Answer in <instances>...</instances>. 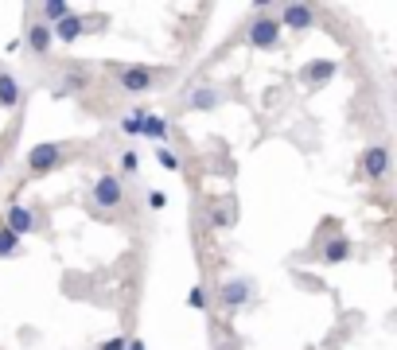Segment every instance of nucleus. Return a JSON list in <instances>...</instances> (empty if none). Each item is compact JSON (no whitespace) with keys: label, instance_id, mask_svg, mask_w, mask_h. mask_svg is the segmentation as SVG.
Returning a JSON list of instances; mask_svg holds the SVG:
<instances>
[{"label":"nucleus","instance_id":"9b49d317","mask_svg":"<svg viewBox=\"0 0 397 350\" xmlns=\"http://www.w3.org/2000/svg\"><path fill=\"white\" fill-rule=\"evenodd\" d=\"M51 36L59 39V43H78V39L86 36V20H82L78 12H70L66 20H59V23L51 28Z\"/></svg>","mask_w":397,"mask_h":350},{"label":"nucleus","instance_id":"0eeeda50","mask_svg":"<svg viewBox=\"0 0 397 350\" xmlns=\"http://www.w3.org/2000/svg\"><path fill=\"white\" fill-rule=\"evenodd\" d=\"M4 230H12L16 238H28V233H36L39 230V222H36V211H31V206H23V203H12L4 211Z\"/></svg>","mask_w":397,"mask_h":350},{"label":"nucleus","instance_id":"2eb2a0df","mask_svg":"<svg viewBox=\"0 0 397 350\" xmlns=\"http://www.w3.org/2000/svg\"><path fill=\"white\" fill-rule=\"evenodd\" d=\"M214 105H218V94H214L211 86H195L191 97H187V110H198V113L214 110Z\"/></svg>","mask_w":397,"mask_h":350},{"label":"nucleus","instance_id":"1a4fd4ad","mask_svg":"<svg viewBox=\"0 0 397 350\" xmlns=\"http://www.w3.org/2000/svg\"><path fill=\"white\" fill-rule=\"evenodd\" d=\"M335 74H339V63H335V58H316V63H308V66L300 70V82H304L308 90H324L327 82L335 78Z\"/></svg>","mask_w":397,"mask_h":350},{"label":"nucleus","instance_id":"6ab92c4d","mask_svg":"<svg viewBox=\"0 0 397 350\" xmlns=\"http://www.w3.org/2000/svg\"><path fill=\"white\" fill-rule=\"evenodd\" d=\"M140 121H144V110L125 113V121H121V132H125V137H140Z\"/></svg>","mask_w":397,"mask_h":350},{"label":"nucleus","instance_id":"a878e982","mask_svg":"<svg viewBox=\"0 0 397 350\" xmlns=\"http://www.w3.org/2000/svg\"><path fill=\"white\" fill-rule=\"evenodd\" d=\"M125 350H144V339H129V346Z\"/></svg>","mask_w":397,"mask_h":350},{"label":"nucleus","instance_id":"393cba45","mask_svg":"<svg viewBox=\"0 0 397 350\" xmlns=\"http://www.w3.org/2000/svg\"><path fill=\"white\" fill-rule=\"evenodd\" d=\"M129 346V339L125 335H117V339H105V343H97V350H125Z\"/></svg>","mask_w":397,"mask_h":350},{"label":"nucleus","instance_id":"f3484780","mask_svg":"<svg viewBox=\"0 0 397 350\" xmlns=\"http://www.w3.org/2000/svg\"><path fill=\"white\" fill-rule=\"evenodd\" d=\"M39 12H43V23H47V28H55V23L66 20V16L74 12V8L66 4V0H47V4H39Z\"/></svg>","mask_w":397,"mask_h":350},{"label":"nucleus","instance_id":"423d86ee","mask_svg":"<svg viewBox=\"0 0 397 350\" xmlns=\"http://www.w3.org/2000/svg\"><path fill=\"white\" fill-rule=\"evenodd\" d=\"M359 168H362V175H366L370 183H382L386 175H390V148H386V144H370L366 152H362Z\"/></svg>","mask_w":397,"mask_h":350},{"label":"nucleus","instance_id":"aec40b11","mask_svg":"<svg viewBox=\"0 0 397 350\" xmlns=\"http://www.w3.org/2000/svg\"><path fill=\"white\" fill-rule=\"evenodd\" d=\"M156 164H160L164 171H179V156L171 152V148H156Z\"/></svg>","mask_w":397,"mask_h":350},{"label":"nucleus","instance_id":"f03ea898","mask_svg":"<svg viewBox=\"0 0 397 350\" xmlns=\"http://www.w3.org/2000/svg\"><path fill=\"white\" fill-rule=\"evenodd\" d=\"M245 43L253 47V51H277L280 47V23H277V16H253L250 20V28H245Z\"/></svg>","mask_w":397,"mask_h":350},{"label":"nucleus","instance_id":"20e7f679","mask_svg":"<svg viewBox=\"0 0 397 350\" xmlns=\"http://www.w3.org/2000/svg\"><path fill=\"white\" fill-rule=\"evenodd\" d=\"M218 299H222V307H226V312H242V307L253 299V285L245 277H230V280H222Z\"/></svg>","mask_w":397,"mask_h":350},{"label":"nucleus","instance_id":"7ed1b4c3","mask_svg":"<svg viewBox=\"0 0 397 350\" xmlns=\"http://www.w3.org/2000/svg\"><path fill=\"white\" fill-rule=\"evenodd\" d=\"M113 74H117V86L125 90V94H148V90L156 86L152 66H113Z\"/></svg>","mask_w":397,"mask_h":350},{"label":"nucleus","instance_id":"5701e85b","mask_svg":"<svg viewBox=\"0 0 397 350\" xmlns=\"http://www.w3.org/2000/svg\"><path fill=\"white\" fill-rule=\"evenodd\" d=\"M148 206H152V211H164V206H168V195H164V191H148Z\"/></svg>","mask_w":397,"mask_h":350},{"label":"nucleus","instance_id":"b1692460","mask_svg":"<svg viewBox=\"0 0 397 350\" xmlns=\"http://www.w3.org/2000/svg\"><path fill=\"white\" fill-rule=\"evenodd\" d=\"M137 168H140L137 152H125V156H121V171H125V175H132V171H137Z\"/></svg>","mask_w":397,"mask_h":350},{"label":"nucleus","instance_id":"f8f14e48","mask_svg":"<svg viewBox=\"0 0 397 350\" xmlns=\"http://www.w3.org/2000/svg\"><path fill=\"white\" fill-rule=\"evenodd\" d=\"M140 137L156 140V144L164 148V140H168V121H164V117H156V113H144V121H140Z\"/></svg>","mask_w":397,"mask_h":350},{"label":"nucleus","instance_id":"4be33fe9","mask_svg":"<svg viewBox=\"0 0 397 350\" xmlns=\"http://www.w3.org/2000/svg\"><path fill=\"white\" fill-rule=\"evenodd\" d=\"M187 304H191L195 312H206V292H203V285H195L191 292H187Z\"/></svg>","mask_w":397,"mask_h":350},{"label":"nucleus","instance_id":"ddd939ff","mask_svg":"<svg viewBox=\"0 0 397 350\" xmlns=\"http://www.w3.org/2000/svg\"><path fill=\"white\" fill-rule=\"evenodd\" d=\"M16 105H20V82L0 70V110H16Z\"/></svg>","mask_w":397,"mask_h":350},{"label":"nucleus","instance_id":"4468645a","mask_svg":"<svg viewBox=\"0 0 397 350\" xmlns=\"http://www.w3.org/2000/svg\"><path fill=\"white\" fill-rule=\"evenodd\" d=\"M346 257H351V241H346V238H339V233H335V238L324 241V261L327 265H343Z\"/></svg>","mask_w":397,"mask_h":350},{"label":"nucleus","instance_id":"6e6552de","mask_svg":"<svg viewBox=\"0 0 397 350\" xmlns=\"http://www.w3.org/2000/svg\"><path fill=\"white\" fill-rule=\"evenodd\" d=\"M280 31H308L316 23V8L312 4H280V16H277Z\"/></svg>","mask_w":397,"mask_h":350},{"label":"nucleus","instance_id":"39448f33","mask_svg":"<svg viewBox=\"0 0 397 350\" xmlns=\"http://www.w3.org/2000/svg\"><path fill=\"white\" fill-rule=\"evenodd\" d=\"M63 164V144H51V140H43V144H36L28 152V171L31 175H47L55 171Z\"/></svg>","mask_w":397,"mask_h":350},{"label":"nucleus","instance_id":"dca6fc26","mask_svg":"<svg viewBox=\"0 0 397 350\" xmlns=\"http://www.w3.org/2000/svg\"><path fill=\"white\" fill-rule=\"evenodd\" d=\"M86 86H90L86 70H66V74H63V82H59V90H55V97H66V94H78V90H86Z\"/></svg>","mask_w":397,"mask_h":350},{"label":"nucleus","instance_id":"f257e3e1","mask_svg":"<svg viewBox=\"0 0 397 350\" xmlns=\"http://www.w3.org/2000/svg\"><path fill=\"white\" fill-rule=\"evenodd\" d=\"M90 206L94 211H121L125 206V183H121V175L105 171L94 179V187H90Z\"/></svg>","mask_w":397,"mask_h":350},{"label":"nucleus","instance_id":"a211bd4d","mask_svg":"<svg viewBox=\"0 0 397 350\" xmlns=\"http://www.w3.org/2000/svg\"><path fill=\"white\" fill-rule=\"evenodd\" d=\"M20 249H23V241L16 238L12 230H4V226H0V261H4V257H16Z\"/></svg>","mask_w":397,"mask_h":350},{"label":"nucleus","instance_id":"9d476101","mask_svg":"<svg viewBox=\"0 0 397 350\" xmlns=\"http://www.w3.org/2000/svg\"><path fill=\"white\" fill-rule=\"evenodd\" d=\"M23 43H28V51H31V55H39V58H43L47 51H51L55 36H51V28H47L43 20H31L28 28H23Z\"/></svg>","mask_w":397,"mask_h":350},{"label":"nucleus","instance_id":"412c9836","mask_svg":"<svg viewBox=\"0 0 397 350\" xmlns=\"http://www.w3.org/2000/svg\"><path fill=\"white\" fill-rule=\"evenodd\" d=\"M211 226H234V211H230V206H214L211 211Z\"/></svg>","mask_w":397,"mask_h":350}]
</instances>
